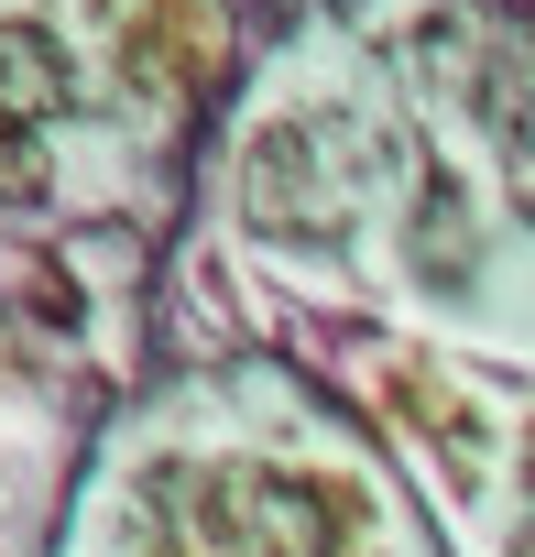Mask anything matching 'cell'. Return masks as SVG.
Masks as SVG:
<instances>
[{
	"instance_id": "obj_1",
	"label": "cell",
	"mask_w": 535,
	"mask_h": 557,
	"mask_svg": "<svg viewBox=\"0 0 535 557\" xmlns=\"http://www.w3.org/2000/svg\"><path fill=\"white\" fill-rule=\"evenodd\" d=\"M197 513H208V535H229L251 557H350V535H361V492L307 481V470H229Z\"/></svg>"
},
{
	"instance_id": "obj_2",
	"label": "cell",
	"mask_w": 535,
	"mask_h": 557,
	"mask_svg": "<svg viewBox=\"0 0 535 557\" xmlns=\"http://www.w3.org/2000/svg\"><path fill=\"white\" fill-rule=\"evenodd\" d=\"M45 99H77V66L45 23H0V110H45Z\"/></svg>"
},
{
	"instance_id": "obj_3",
	"label": "cell",
	"mask_w": 535,
	"mask_h": 557,
	"mask_svg": "<svg viewBox=\"0 0 535 557\" xmlns=\"http://www.w3.org/2000/svg\"><path fill=\"white\" fill-rule=\"evenodd\" d=\"M240 197H251V219H262V230H296V208H307V143H296L285 121L251 143V175H240Z\"/></svg>"
},
{
	"instance_id": "obj_4",
	"label": "cell",
	"mask_w": 535,
	"mask_h": 557,
	"mask_svg": "<svg viewBox=\"0 0 535 557\" xmlns=\"http://www.w3.org/2000/svg\"><path fill=\"white\" fill-rule=\"evenodd\" d=\"M415 262L437 273V285H459V273H470V208H459V186H448V175L426 186V230H415Z\"/></svg>"
},
{
	"instance_id": "obj_5",
	"label": "cell",
	"mask_w": 535,
	"mask_h": 557,
	"mask_svg": "<svg viewBox=\"0 0 535 557\" xmlns=\"http://www.w3.org/2000/svg\"><path fill=\"white\" fill-rule=\"evenodd\" d=\"M45 143H34V121L23 110H0V197H45Z\"/></svg>"
}]
</instances>
